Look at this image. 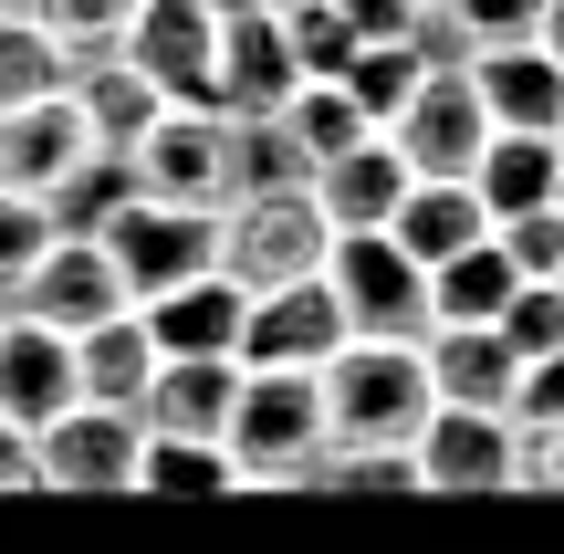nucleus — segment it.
Wrapping results in <instances>:
<instances>
[{"label": "nucleus", "mask_w": 564, "mask_h": 554, "mask_svg": "<svg viewBox=\"0 0 564 554\" xmlns=\"http://www.w3.org/2000/svg\"><path fill=\"white\" fill-rule=\"evenodd\" d=\"M533 42H544V53L564 63V0H544V21H533Z\"/></svg>", "instance_id": "a19ab883"}, {"label": "nucleus", "mask_w": 564, "mask_h": 554, "mask_svg": "<svg viewBox=\"0 0 564 554\" xmlns=\"http://www.w3.org/2000/svg\"><path fill=\"white\" fill-rule=\"evenodd\" d=\"M419 356L449 409H512V388H523V356L502 346V325H429Z\"/></svg>", "instance_id": "a211bd4d"}, {"label": "nucleus", "mask_w": 564, "mask_h": 554, "mask_svg": "<svg viewBox=\"0 0 564 554\" xmlns=\"http://www.w3.org/2000/svg\"><path fill=\"white\" fill-rule=\"evenodd\" d=\"M21 481H32V430L0 419V492H21Z\"/></svg>", "instance_id": "ea45409f"}, {"label": "nucleus", "mask_w": 564, "mask_h": 554, "mask_svg": "<svg viewBox=\"0 0 564 554\" xmlns=\"http://www.w3.org/2000/svg\"><path fill=\"white\" fill-rule=\"evenodd\" d=\"M74 398H84V377H74V335L11 304V314H0V419L42 430V419H63Z\"/></svg>", "instance_id": "4468645a"}, {"label": "nucleus", "mask_w": 564, "mask_h": 554, "mask_svg": "<svg viewBox=\"0 0 564 554\" xmlns=\"http://www.w3.org/2000/svg\"><path fill=\"white\" fill-rule=\"evenodd\" d=\"M419 74H429V63L408 53V42H356V53L335 63V84L356 95V116H366V126H398V105L419 95Z\"/></svg>", "instance_id": "cd10ccee"}, {"label": "nucleus", "mask_w": 564, "mask_h": 554, "mask_svg": "<svg viewBox=\"0 0 564 554\" xmlns=\"http://www.w3.org/2000/svg\"><path fill=\"white\" fill-rule=\"evenodd\" d=\"M241 272H188V283H167V293H147V335H158V356H241Z\"/></svg>", "instance_id": "dca6fc26"}, {"label": "nucleus", "mask_w": 564, "mask_h": 554, "mask_svg": "<svg viewBox=\"0 0 564 554\" xmlns=\"http://www.w3.org/2000/svg\"><path fill=\"white\" fill-rule=\"evenodd\" d=\"M209 11H272V0H209Z\"/></svg>", "instance_id": "79ce46f5"}, {"label": "nucleus", "mask_w": 564, "mask_h": 554, "mask_svg": "<svg viewBox=\"0 0 564 554\" xmlns=\"http://www.w3.org/2000/svg\"><path fill=\"white\" fill-rule=\"evenodd\" d=\"M554 209H564V178H554Z\"/></svg>", "instance_id": "c03bdc74"}, {"label": "nucleus", "mask_w": 564, "mask_h": 554, "mask_svg": "<svg viewBox=\"0 0 564 554\" xmlns=\"http://www.w3.org/2000/svg\"><path fill=\"white\" fill-rule=\"evenodd\" d=\"M126 178L158 188V199L230 209V116H220V105H158V126L126 146Z\"/></svg>", "instance_id": "6e6552de"}, {"label": "nucleus", "mask_w": 564, "mask_h": 554, "mask_svg": "<svg viewBox=\"0 0 564 554\" xmlns=\"http://www.w3.org/2000/svg\"><path fill=\"white\" fill-rule=\"evenodd\" d=\"M282 126H293V146H303V157H335V146H356L366 137V116H356V95H345V84L335 74H303L293 84V95H282Z\"/></svg>", "instance_id": "c85d7f7f"}, {"label": "nucleus", "mask_w": 564, "mask_h": 554, "mask_svg": "<svg viewBox=\"0 0 564 554\" xmlns=\"http://www.w3.org/2000/svg\"><path fill=\"white\" fill-rule=\"evenodd\" d=\"M230 409H241V356H158V377H147V430L230 439Z\"/></svg>", "instance_id": "aec40b11"}, {"label": "nucleus", "mask_w": 564, "mask_h": 554, "mask_svg": "<svg viewBox=\"0 0 564 554\" xmlns=\"http://www.w3.org/2000/svg\"><path fill=\"white\" fill-rule=\"evenodd\" d=\"M11 304H21V314H42V325H63V335H84V325H105V314H126L137 293H126L116 251H105L95 230H53V241H42V262L21 272Z\"/></svg>", "instance_id": "1a4fd4ad"}, {"label": "nucleus", "mask_w": 564, "mask_h": 554, "mask_svg": "<svg viewBox=\"0 0 564 554\" xmlns=\"http://www.w3.org/2000/svg\"><path fill=\"white\" fill-rule=\"evenodd\" d=\"M324 283L345 304V335H429V262L398 241V230H335L324 251Z\"/></svg>", "instance_id": "39448f33"}, {"label": "nucleus", "mask_w": 564, "mask_h": 554, "mask_svg": "<svg viewBox=\"0 0 564 554\" xmlns=\"http://www.w3.org/2000/svg\"><path fill=\"white\" fill-rule=\"evenodd\" d=\"M345 21H356V42H408V21H419V0H335Z\"/></svg>", "instance_id": "58836bf2"}, {"label": "nucleus", "mask_w": 564, "mask_h": 554, "mask_svg": "<svg viewBox=\"0 0 564 554\" xmlns=\"http://www.w3.org/2000/svg\"><path fill=\"white\" fill-rule=\"evenodd\" d=\"M230 460H241V481H314V460H324V388H314V367H241Z\"/></svg>", "instance_id": "f03ea898"}, {"label": "nucleus", "mask_w": 564, "mask_h": 554, "mask_svg": "<svg viewBox=\"0 0 564 554\" xmlns=\"http://www.w3.org/2000/svg\"><path fill=\"white\" fill-rule=\"evenodd\" d=\"M116 53L137 63L167 105H220V11H209V0H137Z\"/></svg>", "instance_id": "0eeeda50"}, {"label": "nucleus", "mask_w": 564, "mask_h": 554, "mask_svg": "<svg viewBox=\"0 0 564 554\" xmlns=\"http://www.w3.org/2000/svg\"><path fill=\"white\" fill-rule=\"evenodd\" d=\"M387 137H398V157L419 167V178H470L481 146H491V105H481L470 74H419V95L398 105Z\"/></svg>", "instance_id": "9d476101"}, {"label": "nucleus", "mask_w": 564, "mask_h": 554, "mask_svg": "<svg viewBox=\"0 0 564 554\" xmlns=\"http://www.w3.org/2000/svg\"><path fill=\"white\" fill-rule=\"evenodd\" d=\"M42 241H53V209L21 199V188H0V293H21V272L42 262Z\"/></svg>", "instance_id": "f704fd0d"}, {"label": "nucleus", "mask_w": 564, "mask_h": 554, "mask_svg": "<svg viewBox=\"0 0 564 554\" xmlns=\"http://www.w3.org/2000/svg\"><path fill=\"white\" fill-rule=\"evenodd\" d=\"M387 230H398L419 262H449L460 241H481V230H491V209H481V188H470V178H408V199H398V220H387Z\"/></svg>", "instance_id": "393cba45"}, {"label": "nucleus", "mask_w": 564, "mask_h": 554, "mask_svg": "<svg viewBox=\"0 0 564 554\" xmlns=\"http://www.w3.org/2000/svg\"><path fill=\"white\" fill-rule=\"evenodd\" d=\"M408 178H419V167L398 157V137L366 126L356 146H335V157L314 167V199H324V220H335V230H387V220H398V199H408Z\"/></svg>", "instance_id": "f3484780"}, {"label": "nucleus", "mask_w": 564, "mask_h": 554, "mask_svg": "<svg viewBox=\"0 0 564 554\" xmlns=\"http://www.w3.org/2000/svg\"><path fill=\"white\" fill-rule=\"evenodd\" d=\"M282 32H293V63H303V74H335V63L356 53V21H345L335 0H282Z\"/></svg>", "instance_id": "72a5a7b5"}, {"label": "nucleus", "mask_w": 564, "mask_h": 554, "mask_svg": "<svg viewBox=\"0 0 564 554\" xmlns=\"http://www.w3.org/2000/svg\"><path fill=\"white\" fill-rule=\"evenodd\" d=\"M408 460H419V492H512V409H429L419 439H408Z\"/></svg>", "instance_id": "f8f14e48"}, {"label": "nucleus", "mask_w": 564, "mask_h": 554, "mask_svg": "<svg viewBox=\"0 0 564 554\" xmlns=\"http://www.w3.org/2000/svg\"><path fill=\"white\" fill-rule=\"evenodd\" d=\"M491 325H502V346L533 367L544 346H564V283H512V304L491 314Z\"/></svg>", "instance_id": "473e14b6"}, {"label": "nucleus", "mask_w": 564, "mask_h": 554, "mask_svg": "<svg viewBox=\"0 0 564 554\" xmlns=\"http://www.w3.org/2000/svg\"><path fill=\"white\" fill-rule=\"evenodd\" d=\"M564 178V137H533V126H491L481 167H470V188H481L491 220H512V209H544Z\"/></svg>", "instance_id": "412c9836"}, {"label": "nucleus", "mask_w": 564, "mask_h": 554, "mask_svg": "<svg viewBox=\"0 0 564 554\" xmlns=\"http://www.w3.org/2000/svg\"><path fill=\"white\" fill-rule=\"evenodd\" d=\"M293 84L303 63H293V32H282V0L272 11H220V116H272Z\"/></svg>", "instance_id": "2eb2a0df"}, {"label": "nucleus", "mask_w": 564, "mask_h": 554, "mask_svg": "<svg viewBox=\"0 0 564 554\" xmlns=\"http://www.w3.org/2000/svg\"><path fill=\"white\" fill-rule=\"evenodd\" d=\"M0 314H11V293H0Z\"/></svg>", "instance_id": "a18cd8bd"}, {"label": "nucleus", "mask_w": 564, "mask_h": 554, "mask_svg": "<svg viewBox=\"0 0 564 554\" xmlns=\"http://www.w3.org/2000/svg\"><path fill=\"white\" fill-rule=\"evenodd\" d=\"M95 241L116 251L126 293L147 304V293H167V283H188V272L220 262V209H209V199H158V188H126L116 220H105Z\"/></svg>", "instance_id": "20e7f679"}, {"label": "nucleus", "mask_w": 564, "mask_h": 554, "mask_svg": "<svg viewBox=\"0 0 564 554\" xmlns=\"http://www.w3.org/2000/svg\"><path fill=\"white\" fill-rule=\"evenodd\" d=\"M440 11H449V21H460V32H470V42L491 53V42H533L544 0H440Z\"/></svg>", "instance_id": "e433bc0d"}, {"label": "nucleus", "mask_w": 564, "mask_h": 554, "mask_svg": "<svg viewBox=\"0 0 564 554\" xmlns=\"http://www.w3.org/2000/svg\"><path fill=\"white\" fill-rule=\"evenodd\" d=\"M137 450H147V409L74 398L63 419L32 430V481L42 492H137Z\"/></svg>", "instance_id": "423d86ee"}, {"label": "nucleus", "mask_w": 564, "mask_h": 554, "mask_svg": "<svg viewBox=\"0 0 564 554\" xmlns=\"http://www.w3.org/2000/svg\"><path fill=\"white\" fill-rule=\"evenodd\" d=\"M126 11H137V0H32V21H42L74 63H84V53H116V42H126Z\"/></svg>", "instance_id": "7c9ffc66"}, {"label": "nucleus", "mask_w": 564, "mask_h": 554, "mask_svg": "<svg viewBox=\"0 0 564 554\" xmlns=\"http://www.w3.org/2000/svg\"><path fill=\"white\" fill-rule=\"evenodd\" d=\"M74 105H84V126H95V146H116V157H126V146L158 126L167 95H158L126 53H84V63H74Z\"/></svg>", "instance_id": "5701e85b"}, {"label": "nucleus", "mask_w": 564, "mask_h": 554, "mask_svg": "<svg viewBox=\"0 0 564 554\" xmlns=\"http://www.w3.org/2000/svg\"><path fill=\"white\" fill-rule=\"evenodd\" d=\"M345 346V304L324 272H303V283H262L241 304V367H324V356Z\"/></svg>", "instance_id": "ddd939ff"}, {"label": "nucleus", "mask_w": 564, "mask_h": 554, "mask_svg": "<svg viewBox=\"0 0 564 554\" xmlns=\"http://www.w3.org/2000/svg\"><path fill=\"white\" fill-rule=\"evenodd\" d=\"M554 283H564V272H554Z\"/></svg>", "instance_id": "49530a36"}, {"label": "nucleus", "mask_w": 564, "mask_h": 554, "mask_svg": "<svg viewBox=\"0 0 564 554\" xmlns=\"http://www.w3.org/2000/svg\"><path fill=\"white\" fill-rule=\"evenodd\" d=\"M314 388H324V439H345V450H408L419 419L440 409L429 356L408 335H345L314 367Z\"/></svg>", "instance_id": "f257e3e1"}, {"label": "nucleus", "mask_w": 564, "mask_h": 554, "mask_svg": "<svg viewBox=\"0 0 564 554\" xmlns=\"http://www.w3.org/2000/svg\"><path fill=\"white\" fill-rule=\"evenodd\" d=\"M84 157H95V126H84L74 84L0 105V188H21V199H53V188L74 178Z\"/></svg>", "instance_id": "9b49d317"}, {"label": "nucleus", "mask_w": 564, "mask_h": 554, "mask_svg": "<svg viewBox=\"0 0 564 554\" xmlns=\"http://www.w3.org/2000/svg\"><path fill=\"white\" fill-rule=\"evenodd\" d=\"M324 251H335V220H324L314 178L303 188H251V199L220 209V272H241V293L303 283V272H324Z\"/></svg>", "instance_id": "7ed1b4c3"}, {"label": "nucleus", "mask_w": 564, "mask_h": 554, "mask_svg": "<svg viewBox=\"0 0 564 554\" xmlns=\"http://www.w3.org/2000/svg\"><path fill=\"white\" fill-rule=\"evenodd\" d=\"M137 492H241V460H230V439L147 430V450H137Z\"/></svg>", "instance_id": "a878e982"}, {"label": "nucleus", "mask_w": 564, "mask_h": 554, "mask_svg": "<svg viewBox=\"0 0 564 554\" xmlns=\"http://www.w3.org/2000/svg\"><path fill=\"white\" fill-rule=\"evenodd\" d=\"M314 178V157L293 146V126L272 116H230V199H251V188H303Z\"/></svg>", "instance_id": "bb28decb"}, {"label": "nucleus", "mask_w": 564, "mask_h": 554, "mask_svg": "<svg viewBox=\"0 0 564 554\" xmlns=\"http://www.w3.org/2000/svg\"><path fill=\"white\" fill-rule=\"evenodd\" d=\"M512 419H564V346H544L512 388Z\"/></svg>", "instance_id": "4c0bfd02"}, {"label": "nucleus", "mask_w": 564, "mask_h": 554, "mask_svg": "<svg viewBox=\"0 0 564 554\" xmlns=\"http://www.w3.org/2000/svg\"><path fill=\"white\" fill-rule=\"evenodd\" d=\"M470 84H481L491 126L564 137V63L544 53V42H491V53H470Z\"/></svg>", "instance_id": "6ab92c4d"}, {"label": "nucleus", "mask_w": 564, "mask_h": 554, "mask_svg": "<svg viewBox=\"0 0 564 554\" xmlns=\"http://www.w3.org/2000/svg\"><path fill=\"white\" fill-rule=\"evenodd\" d=\"M491 241L512 251L523 283H554V272H564V209H554V199H544V209H512V220H491Z\"/></svg>", "instance_id": "2f4dec72"}, {"label": "nucleus", "mask_w": 564, "mask_h": 554, "mask_svg": "<svg viewBox=\"0 0 564 554\" xmlns=\"http://www.w3.org/2000/svg\"><path fill=\"white\" fill-rule=\"evenodd\" d=\"M0 11H32V0H0Z\"/></svg>", "instance_id": "37998d69"}, {"label": "nucleus", "mask_w": 564, "mask_h": 554, "mask_svg": "<svg viewBox=\"0 0 564 554\" xmlns=\"http://www.w3.org/2000/svg\"><path fill=\"white\" fill-rule=\"evenodd\" d=\"M53 84H74V53H63V42L42 32L32 11H0V105L53 95Z\"/></svg>", "instance_id": "c756f323"}, {"label": "nucleus", "mask_w": 564, "mask_h": 554, "mask_svg": "<svg viewBox=\"0 0 564 554\" xmlns=\"http://www.w3.org/2000/svg\"><path fill=\"white\" fill-rule=\"evenodd\" d=\"M74 377L84 398H116V409H147V377H158V335H147V314H105V325L74 335Z\"/></svg>", "instance_id": "4be33fe9"}, {"label": "nucleus", "mask_w": 564, "mask_h": 554, "mask_svg": "<svg viewBox=\"0 0 564 554\" xmlns=\"http://www.w3.org/2000/svg\"><path fill=\"white\" fill-rule=\"evenodd\" d=\"M512 283H523L512 251L481 230V241H460L449 262H429V325H491V314L512 304Z\"/></svg>", "instance_id": "b1692460"}, {"label": "nucleus", "mask_w": 564, "mask_h": 554, "mask_svg": "<svg viewBox=\"0 0 564 554\" xmlns=\"http://www.w3.org/2000/svg\"><path fill=\"white\" fill-rule=\"evenodd\" d=\"M512 492H564V419H512Z\"/></svg>", "instance_id": "c9c22d12"}]
</instances>
